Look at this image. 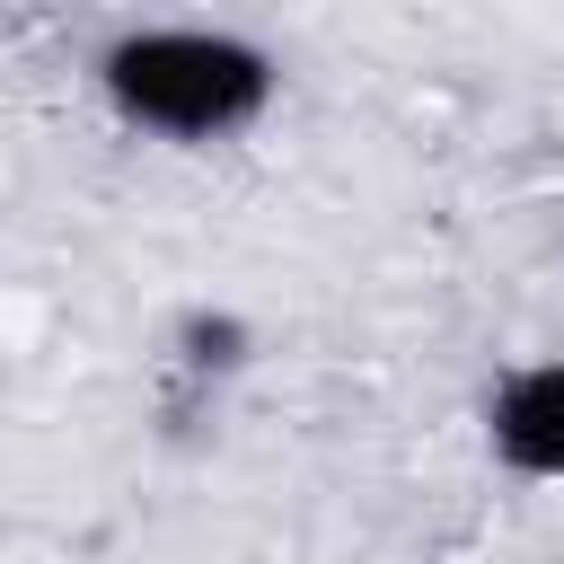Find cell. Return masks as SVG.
<instances>
[{
  "label": "cell",
  "instance_id": "3",
  "mask_svg": "<svg viewBox=\"0 0 564 564\" xmlns=\"http://www.w3.org/2000/svg\"><path fill=\"white\" fill-rule=\"evenodd\" d=\"M167 352H176V370H185V379L220 388V379H238V370L256 361V326H247L238 308H176Z\"/></svg>",
  "mask_w": 564,
  "mask_h": 564
},
{
  "label": "cell",
  "instance_id": "1",
  "mask_svg": "<svg viewBox=\"0 0 564 564\" xmlns=\"http://www.w3.org/2000/svg\"><path fill=\"white\" fill-rule=\"evenodd\" d=\"M282 88V62L238 26H123L97 44V97L115 123L203 150L247 123H264Z\"/></svg>",
  "mask_w": 564,
  "mask_h": 564
},
{
  "label": "cell",
  "instance_id": "2",
  "mask_svg": "<svg viewBox=\"0 0 564 564\" xmlns=\"http://www.w3.org/2000/svg\"><path fill=\"white\" fill-rule=\"evenodd\" d=\"M485 441L511 476H538V485H564V352L555 361H520L494 379L485 397Z\"/></svg>",
  "mask_w": 564,
  "mask_h": 564
}]
</instances>
